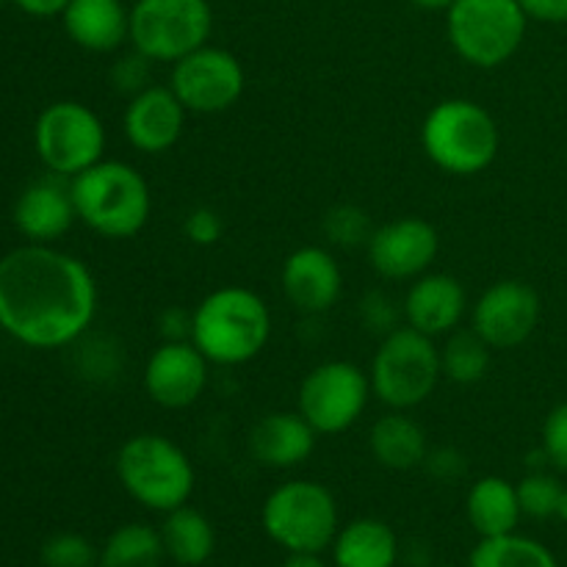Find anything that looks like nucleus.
<instances>
[{"label":"nucleus","instance_id":"nucleus-1","mask_svg":"<svg viewBox=\"0 0 567 567\" xmlns=\"http://www.w3.org/2000/svg\"><path fill=\"white\" fill-rule=\"evenodd\" d=\"M97 313V282L86 264L48 244L0 258V330L31 349L78 341Z\"/></svg>","mask_w":567,"mask_h":567},{"label":"nucleus","instance_id":"nucleus-2","mask_svg":"<svg viewBox=\"0 0 567 567\" xmlns=\"http://www.w3.org/2000/svg\"><path fill=\"white\" fill-rule=\"evenodd\" d=\"M271 338V310L255 291L225 286L192 310V343L216 365H244Z\"/></svg>","mask_w":567,"mask_h":567},{"label":"nucleus","instance_id":"nucleus-3","mask_svg":"<svg viewBox=\"0 0 567 567\" xmlns=\"http://www.w3.org/2000/svg\"><path fill=\"white\" fill-rule=\"evenodd\" d=\"M75 214L103 238H133L153 214V192L136 166L97 161L70 183Z\"/></svg>","mask_w":567,"mask_h":567},{"label":"nucleus","instance_id":"nucleus-4","mask_svg":"<svg viewBox=\"0 0 567 567\" xmlns=\"http://www.w3.org/2000/svg\"><path fill=\"white\" fill-rule=\"evenodd\" d=\"M116 480L133 502L166 515L188 504L197 487V471L175 441L142 432L127 437L116 452Z\"/></svg>","mask_w":567,"mask_h":567},{"label":"nucleus","instance_id":"nucleus-5","mask_svg":"<svg viewBox=\"0 0 567 567\" xmlns=\"http://www.w3.org/2000/svg\"><path fill=\"white\" fill-rule=\"evenodd\" d=\"M498 125L485 105L465 97L441 100L432 105L421 125V147L426 158L449 175L471 177L496 161Z\"/></svg>","mask_w":567,"mask_h":567},{"label":"nucleus","instance_id":"nucleus-6","mask_svg":"<svg viewBox=\"0 0 567 567\" xmlns=\"http://www.w3.org/2000/svg\"><path fill=\"white\" fill-rule=\"evenodd\" d=\"M371 391L385 408L413 410L435 393L443 377L441 349L435 338L396 327L382 338L374 360H371Z\"/></svg>","mask_w":567,"mask_h":567},{"label":"nucleus","instance_id":"nucleus-7","mask_svg":"<svg viewBox=\"0 0 567 567\" xmlns=\"http://www.w3.org/2000/svg\"><path fill=\"white\" fill-rule=\"evenodd\" d=\"M529 17L518 0H454L446 33L454 53L471 66L496 70L520 50Z\"/></svg>","mask_w":567,"mask_h":567},{"label":"nucleus","instance_id":"nucleus-8","mask_svg":"<svg viewBox=\"0 0 567 567\" xmlns=\"http://www.w3.org/2000/svg\"><path fill=\"white\" fill-rule=\"evenodd\" d=\"M260 524L288 554H321L338 535V504L319 482L293 480L269 493Z\"/></svg>","mask_w":567,"mask_h":567},{"label":"nucleus","instance_id":"nucleus-9","mask_svg":"<svg viewBox=\"0 0 567 567\" xmlns=\"http://www.w3.org/2000/svg\"><path fill=\"white\" fill-rule=\"evenodd\" d=\"M214 11L208 0H136L131 9L133 50L150 61H181L208 44Z\"/></svg>","mask_w":567,"mask_h":567},{"label":"nucleus","instance_id":"nucleus-10","mask_svg":"<svg viewBox=\"0 0 567 567\" xmlns=\"http://www.w3.org/2000/svg\"><path fill=\"white\" fill-rule=\"evenodd\" d=\"M33 144L53 175L75 177L103 161L105 127L89 105L78 100H59L39 114Z\"/></svg>","mask_w":567,"mask_h":567},{"label":"nucleus","instance_id":"nucleus-11","mask_svg":"<svg viewBox=\"0 0 567 567\" xmlns=\"http://www.w3.org/2000/svg\"><path fill=\"white\" fill-rule=\"evenodd\" d=\"M371 377L347 360H327L299 385L297 410L319 435H341L360 421L371 399Z\"/></svg>","mask_w":567,"mask_h":567},{"label":"nucleus","instance_id":"nucleus-12","mask_svg":"<svg viewBox=\"0 0 567 567\" xmlns=\"http://www.w3.org/2000/svg\"><path fill=\"white\" fill-rule=\"evenodd\" d=\"M247 75L230 50L203 44L194 53L175 61L169 89L188 114H221L241 100Z\"/></svg>","mask_w":567,"mask_h":567},{"label":"nucleus","instance_id":"nucleus-13","mask_svg":"<svg viewBox=\"0 0 567 567\" xmlns=\"http://www.w3.org/2000/svg\"><path fill=\"white\" fill-rule=\"evenodd\" d=\"M540 321V297L520 280H498L476 299L471 330L491 349H515L532 338Z\"/></svg>","mask_w":567,"mask_h":567},{"label":"nucleus","instance_id":"nucleus-14","mask_svg":"<svg viewBox=\"0 0 567 567\" xmlns=\"http://www.w3.org/2000/svg\"><path fill=\"white\" fill-rule=\"evenodd\" d=\"M365 252L371 269L385 280H415L435 264L441 252V236L432 221L404 216L374 227Z\"/></svg>","mask_w":567,"mask_h":567},{"label":"nucleus","instance_id":"nucleus-15","mask_svg":"<svg viewBox=\"0 0 567 567\" xmlns=\"http://www.w3.org/2000/svg\"><path fill=\"white\" fill-rule=\"evenodd\" d=\"M144 391L158 408L186 410L208 385V360L192 341H164L144 365Z\"/></svg>","mask_w":567,"mask_h":567},{"label":"nucleus","instance_id":"nucleus-16","mask_svg":"<svg viewBox=\"0 0 567 567\" xmlns=\"http://www.w3.org/2000/svg\"><path fill=\"white\" fill-rule=\"evenodd\" d=\"M186 114L188 111L183 109L169 86L153 83L127 100V109L122 114V131L138 153L161 155L181 142Z\"/></svg>","mask_w":567,"mask_h":567},{"label":"nucleus","instance_id":"nucleus-17","mask_svg":"<svg viewBox=\"0 0 567 567\" xmlns=\"http://www.w3.org/2000/svg\"><path fill=\"white\" fill-rule=\"evenodd\" d=\"M280 282L291 305L302 313H324L343 291V275L338 260L324 247H299L286 258Z\"/></svg>","mask_w":567,"mask_h":567},{"label":"nucleus","instance_id":"nucleus-18","mask_svg":"<svg viewBox=\"0 0 567 567\" xmlns=\"http://www.w3.org/2000/svg\"><path fill=\"white\" fill-rule=\"evenodd\" d=\"M402 310L413 330L437 338L457 330L463 316L468 313V297L457 277L437 271L415 277Z\"/></svg>","mask_w":567,"mask_h":567},{"label":"nucleus","instance_id":"nucleus-19","mask_svg":"<svg viewBox=\"0 0 567 567\" xmlns=\"http://www.w3.org/2000/svg\"><path fill=\"white\" fill-rule=\"evenodd\" d=\"M59 177L61 175L31 183L17 199L14 225L22 236L31 238V244L55 241L78 219L70 186H64Z\"/></svg>","mask_w":567,"mask_h":567},{"label":"nucleus","instance_id":"nucleus-20","mask_svg":"<svg viewBox=\"0 0 567 567\" xmlns=\"http://www.w3.org/2000/svg\"><path fill=\"white\" fill-rule=\"evenodd\" d=\"M61 17L72 42L92 53H111L131 39V9L122 0H70Z\"/></svg>","mask_w":567,"mask_h":567},{"label":"nucleus","instance_id":"nucleus-21","mask_svg":"<svg viewBox=\"0 0 567 567\" xmlns=\"http://www.w3.org/2000/svg\"><path fill=\"white\" fill-rule=\"evenodd\" d=\"M319 432L297 413H269L249 432V452L269 468H293L313 454Z\"/></svg>","mask_w":567,"mask_h":567},{"label":"nucleus","instance_id":"nucleus-22","mask_svg":"<svg viewBox=\"0 0 567 567\" xmlns=\"http://www.w3.org/2000/svg\"><path fill=\"white\" fill-rule=\"evenodd\" d=\"M369 449L377 463L391 471L419 468L430 452L424 426L404 415V410H393L371 426Z\"/></svg>","mask_w":567,"mask_h":567},{"label":"nucleus","instance_id":"nucleus-23","mask_svg":"<svg viewBox=\"0 0 567 567\" xmlns=\"http://www.w3.org/2000/svg\"><path fill=\"white\" fill-rule=\"evenodd\" d=\"M399 543L388 524L377 518H358L338 529L332 540L336 567H396Z\"/></svg>","mask_w":567,"mask_h":567},{"label":"nucleus","instance_id":"nucleus-24","mask_svg":"<svg viewBox=\"0 0 567 567\" xmlns=\"http://www.w3.org/2000/svg\"><path fill=\"white\" fill-rule=\"evenodd\" d=\"M465 513L480 537H502L518 529L520 502L518 487L502 476H482L474 482L465 498Z\"/></svg>","mask_w":567,"mask_h":567},{"label":"nucleus","instance_id":"nucleus-25","mask_svg":"<svg viewBox=\"0 0 567 567\" xmlns=\"http://www.w3.org/2000/svg\"><path fill=\"white\" fill-rule=\"evenodd\" d=\"M161 540H164L166 557L183 567H199L208 563L216 551L214 524L194 507H177L166 513L161 524Z\"/></svg>","mask_w":567,"mask_h":567},{"label":"nucleus","instance_id":"nucleus-26","mask_svg":"<svg viewBox=\"0 0 567 567\" xmlns=\"http://www.w3.org/2000/svg\"><path fill=\"white\" fill-rule=\"evenodd\" d=\"M164 557L158 529L147 524H125L105 540L97 567H158Z\"/></svg>","mask_w":567,"mask_h":567},{"label":"nucleus","instance_id":"nucleus-27","mask_svg":"<svg viewBox=\"0 0 567 567\" xmlns=\"http://www.w3.org/2000/svg\"><path fill=\"white\" fill-rule=\"evenodd\" d=\"M468 567H559L557 557L543 543L515 532L502 537H482L471 551Z\"/></svg>","mask_w":567,"mask_h":567},{"label":"nucleus","instance_id":"nucleus-28","mask_svg":"<svg viewBox=\"0 0 567 567\" xmlns=\"http://www.w3.org/2000/svg\"><path fill=\"white\" fill-rule=\"evenodd\" d=\"M441 365L454 385H476L491 369V347L474 330H454L441 349Z\"/></svg>","mask_w":567,"mask_h":567},{"label":"nucleus","instance_id":"nucleus-29","mask_svg":"<svg viewBox=\"0 0 567 567\" xmlns=\"http://www.w3.org/2000/svg\"><path fill=\"white\" fill-rule=\"evenodd\" d=\"M515 487H518L520 513L537 520L557 518V504H559V496H563V485H559L554 476L543 474V471H535V474L524 476L520 485Z\"/></svg>","mask_w":567,"mask_h":567},{"label":"nucleus","instance_id":"nucleus-30","mask_svg":"<svg viewBox=\"0 0 567 567\" xmlns=\"http://www.w3.org/2000/svg\"><path fill=\"white\" fill-rule=\"evenodd\" d=\"M374 225H371L369 214L358 205H338V208L327 210L324 216V236L332 244H341V247H360V244H369Z\"/></svg>","mask_w":567,"mask_h":567},{"label":"nucleus","instance_id":"nucleus-31","mask_svg":"<svg viewBox=\"0 0 567 567\" xmlns=\"http://www.w3.org/2000/svg\"><path fill=\"white\" fill-rule=\"evenodd\" d=\"M100 554L94 551L92 543L75 532H61L53 535L42 546L44 567H94Z\"/></svg>","mask_w":567,"mask_h":567},{"label":"nucleus","instance_id":"nucleus-32","mask_svg":"<svg viewBox=\"0 0 567 567\" xmlns=\"http://www.w3.org/2000/svg\"><path fill=\"white\" fill-rule=\"evenodd\" d=\"M150 64H153V61H150L147 55L138 53V50L133 55H122V59L111 66V83L116 86V92L133 97V94L153 86V83H150Z\"/></svg>","mask_w":567,"mask_h":567},{"label":"nucleus","instance_id":"nucleus-33","mask_svg":"<svg viewBox=\"0 0 567 567\" xmlns=\"http://www.w3.org/2000/svg\"><path fill=\"white\" fill-rule=\"evenodd\" d=\"M225 225H221V216L214 208H199L188 210L186 219H183V236L194 244V247H214L219 244Z\"/></svg>","mask_w":567,"mask_h":567},{"label":"nucleus","instance_id":"nucleus-34","mask_svg":"<svg viewBox=\"0 0 567 567\" xmlns=\"http://www.w3.org/2000/svg\"><path fill=\"white\" fill-rule=\"evenodd\" d=\"M543 452L548 463L567 471V402L557 404L543 424Z\"/></svg>","mask_w":567,"mask_h":567},{"label":"nucleus","instance_id":"nucleus-35","mask_svg":"<svg viewBox=\"0 0 567 567\" xmlns=\"http://www.w3.org/2000/svg\"><path fill=\"white\" fill-rule=\"evenodd\" d=\"M426 471H430V476H435L437 482H457L460 476H465V471H468V463H465V454L457 452L454 446H441V449H432V452H426V460H424Z\"/></svg>","mask_w":567,"mask_h":567},{"label":"nucleus","instance_id":"nucleus-36","mask_svg":"<svg viewBox=\"0 0 567 567\" xmlns=\"http://www.w3.org/2000/svg\"><path fill=\"white\" fill-rule=\"evenodd\" d=\"M363 321L371 330H382L388 336L391 330H396V308L385 293H369L363 299Z\"/></svg>","mask_w":567,"mask_h":567},{"label":"nucleus","instance_id":"nucleus-37","mask_svg":"<svg viewBox=\"0 0 567 567\" xmlns=\"http://www.w3.org/2000/svg\"><path fill=\"white\" fill-rule=\"evenodd\" d=\"M161 336L164 341H192V310L169 308L161 313Z\"/></svg>","mask_w":567,"mask_h":567},{"label":"nucleus","instance_id":"nucleus-38","mask_svg":"<svg viewBox=\"0 0 567 567\" xmlns=\"http://www.w3.org/2000/svg\"><path fill=\"white\" fill-rule=\"evenodd\" d=\"M529 20L537 22H567V0H518Z\"/></svg>","mask_w":567,"mask_h":567},{"label":"nucleus","instance_id":"nucleus-39","mask_svg":"<svg viewBox=\"0 0 567 567\" xmlns=\"http://www.w3.org/2000/svg\"><path fill=\"white\" fill-rule=\"evenodd\" d=\"M14 3L31 17H55V14H64L70 0H14Z\"/></svg>","mask_w":567,"mask_h":567},{"label":"nucleus","instance_id":"nucleus-40","mask_svg":"<svg viewBox=\"0 0 567 567\" xmlns=\"http://www.w3.org/2000/svg\"><path fill=\"white\" fill-rule=\"evenodd\" d=\"M282 567H327L321 554H310V551H293L288 554V559L282 563Z\"/></svg>","mask_w":567,"mask_h":567},{"label":"nucleus","instance_id":"nucleus-41","mask_svg":"<svg viewBox=\"0 0 567 567\" xmlns=\"http://www.w3.org/2000/svg\"><path fill=\"white\" fill-rule=\"evenodd\" d=\"M415 9H424V11H449L452 9L454 0H410Z\"/></svg>","mask_w":567,"mask_h":567},{"label":"nucleus","instance_id":"nucleus-42","mask_svg":"<svg viewBox=\"0 0 567 567\" xmlns=\"http://www.w3.org/2000/svg\"><path fill=\"white\" fill-rule=\"evenodd\" d=\"M557 518L565 520L567 524V487H563V496H559V504H557Z\"/></svg>","mask_w":567,"mask_h":567}]
</instances>
